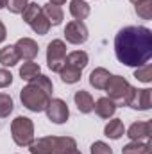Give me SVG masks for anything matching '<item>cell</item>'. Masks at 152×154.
<instances>
[{"mask_svg":"<svg viewBox=\"0 0 152 154\" xmlns=\"http://www.w3.org/2000/svg\"><path fill=\"white\" fill-rule=\"evenodd\" d=\"M91 13V7L86 0H70V14L74 16V20H86Z\"/></svg>","mask_w":152,"mask_h":154,"instance_id":"ac0fdd59","label":"cell"},{"mask_svg":"<svg viewBox=\"0 0 152 154\" xmlns=\"http://www.w3.org/2000/svg\"><path fill=\"white\" fill-rule=\"evenodd\" d=\"M13 84V74L7 68H0V88H7Z\"/></svg>","mask_w":152,"mask_h":154,"instance_id":"1f68e13d","label":"cell"},{"mask_svg":"<svg viewBox=\"0 0 152 154\" xmlns=\"http://www.w3.org/2000/svg\"><path fill=\"white\" fill-rule=\"evenodd\" d=\"M45 113L48 116V120L52 124H65L70 116V109H68V104L63 100V99H50L48 106L45 108Z\"/></svg>","mask_w":152,"mask_h":154,"instance_id":"8992f818","label":"cell"},{"mask_svg":"<svg viewBox=\"0 0 152 154\" xmlns=\"http://www.w3.org/2000/svg\"><path fill=\"white\" fill-rule=\"evenodd\" d=\"M20 61V56H18V50L14 45H5L0 48V63L4 68H11V66H16Z\"/></svg>","mask_w":152,"mask_h":154,"instance_id":"9a60e30c","label":"cell"},{"mask_svg":"<svg viewBox=\"0 0 152 154\" xmlns=\"http://www.w3.org/2000/svg\"><path fill=\"white\" fill-rule=\"evenodd\" d=\"M129 2H132V4H138V2H141V0H129Z\"/></svg>","mask_w":152,"mask_h":154,"instance_id":"8d00e7d4","label":"cell"},{"mask_svg":"<svg viewBox=\"0 0 152 154\" xmlns=\"http://www.w3.org/2000/svg\"><path fill=\"white\" fill-rule=\"evenodd\" d=\"M152 131L150 122H134L129 125V129L125 131V136H129L132 142H141V140H149Z\"/></svg>","mask_w":152,"mask_h":154,"instance_id":"8fae6325","label":"cell"},{"mask_svg":"<svg viewBox=\"0 0 152 154\" xmlns=\"http://www.w3.org/2000/svg\"><path fill=\"white\" fill-rule=\"evenodd\" d=\"M27 4H29V0H7L5 7H7L13 14H22L23 9L27 7Z\"/></svg>","mask_w":152,"mask_h":154,"instance_id":"f546056e","label":"cell"},{"mask_svg":"<svg viewBox=\"0 0 152 154\" xmlns=\"http://www.w3.org/2000/svg\"><path fill=\"white\" fill-rule=\"evenodd\" d=\"M104 134H106L108 138H111V140H120V138L125 134V125H123V122H122L120 118L109 120V122L106 124V127H104Z\"/></svg>","mask_w":152,"mask_h":154,"instance_id":"ffe728a7","label":"cell"},{"mask_svg":"<svg viewBox=\"0 0 152 154\" xmlns=\"http://www.w3.org/2000/svg\"><path fill=\"white\" fill-rule=\"evenodd\" d=\"M14 47H16V50H18L20 59H25V61H32L39 52L38 43L32 38H20L14 43Z\"/></svg>","mask_w":152,"mask_h":154,"instance_id":"30bf717a","label":"cell"},{"mask_svg":"<svg viewBox=\"0 0 152 154\" xmlns=\"http://www.w3.org/2000/svg\"><path fill=\"white\" fill-rule=\"evenodd\" d=\"M50 99H52V97H50L48 93H45L43 90L36 88V86L31 84V82L20 90V100H22V104H23L29 111H32V113H41V111H45V108L48 106Z\"/></svg>","mask_w":152,"mask_h":154,"instance_id":"7a4b0ae2","label":"cell"},{"mask_svg":"<svg viewBox=\"0 0 152 154\" xmlns=\"http://www.w3.org/2000/svg\"><path fill=\"white\" fill-rule=\"evenodd\" d=\"M88 27L84 25V22H79V20H72L66 23L65 27V38L68 43L72 45H82L88 41Z\"/></svg>","mask_w":152,"mask_h":154,"instance_id":"ba28073f","label":"cell"},{"mask_svg":"<svg viewBox=\"0 0 152 154\" xmlns=\"http://www.w3.org/2000/svg\"><path fill=\"white\" fill-rule=\"evenodd\" d=\"M31 25V29L36 32V34H39V36H45L48 31H50V23H48V20L45 18V14L43 13H39L38 16L29 23Z\"/></svg>","mask_w":152,"mask_h":154,"instance_id":"603a6c76","label":"cell"},{"mask_svg":"<svg viewBox=\"0 0 152 154\" xmlns=\"http://www.w3.org/2000/svg\"><path fill=\"white\" fill-rule=\"evenodd\" d=\"M134 11L141 20H150L152 18V0H141L134 4Z\"/></svg>","mask_w":152,"mask_h":154,"instance_id":"4316f807","label":"cell"},{"mask_svg":"<svg viewBox=\"0 0 152 154\" xmlns=\"http://www.w3.org/2000/svg\"><path fill=\"white\" fill-rule=\"evenodd\" d=\"M14 109V102L9 93H0V118H7Z\"/></svg>","mask_w":152,"mask_h":154,"instance_id":"d4e9b609","label":"cell"},{"mask_svg":"<svg viewBox=\"0 0 152 154\" xmlns=\"http://www.w3.org/2000/svg\"><path fill=\"white\" fill-rule=\"evenodd\" d=\"M114 56L125 65L138 68L152 57V31L143 25H129L114 36Z\"/></svg>","mask_w":152,"mask_h":154,"instance_id":"6da1fadb","label":"cell"},{"mask_svg":"<svg viewBox=\"0 0 152 154\" xmlns=\"http://www.w3.org/2000/svg\"><path fill=\"white\" fill-rule=\"evenodd\" d=\"M57 74H59L61 81H63L65 84H75V82L81 81V77H82V70L74 68V66H70V65H65Z\"/></svg>","mask_w":152,"mask_h":154,"instance_id":"44dd1931","label":"cell"},{"mask_svg":"<svg viewBox=\"0 0 152 154\" xmlns=\"http://www.w3.org/2000/svg\"><path fill=\"white\" fill-rule=\"evenodd\" d=\"M11 136L18 147H29L34 142V124L27 116H16L11 122Z\"/></svg>","mask_w":152,"mask_h":154,"instance_id":"3957f363","label":"cell"},{"mask_svg":"<svg viewBox=\"0 0 152 154\" xmlns=\"http://www.w3.org/2000/svg\"><path fill=\"white\" fill-rule=\"evenodd\" d=\"M41 13L45 14V18L48 20V23H50V27L54 25H61L63 23V18H65V13H63V9L59 7V5H54V4H45L43 7H41Z\"/></svg>","mask_w":152,"mask_h":154,"instance_id":"5bb4252c","label":"cell"},{"mask_svg":"<svg viewBox=\"0 0 152 154\" xmlns=\"http://www.w3.org/2000/svg\"><path fill=\"white\" fill-rule=\"evenodd\" d=\"M31 154H56L57 151V136H43L34 140L29 145Z\"/></svg>","mask_w":152,"mask_h":154,"instance_id":"9c48e42d","label":"cell"},{"mask_svg":"<svg viewBox=\"0 0 152 154\" xmlns=\"http://www.w3.org/2000/svg\"><path fill=\"white\" fill-rule=\"evenodd\" d=\"M29 82H31V84H34L36 88H39V90H43L45 93H48V95L52 97V91H54V84H52V81H50V79H48L47 75L39 74V75H36L34 79H31Z\"/></svg>","mask_w":152,"mask_h":154,"instance_id":"cb8c5ba5","label":"cell"},{"mask_svg":"<svg viewBox=\"0 0 152 154\" xmlns=\"http://www.w3.org/2000/svg\"><path fill=\"white\" fill-rule=\"evenodd\" d=\"M90 154H113V149H111L106 142L99 140V142L91 143V147H90Z\"/></svg>","mask_w":152,"mask_h":154,"instance_id":"4dcf8cb0","label":"cell"},{"mask_svg":"<svg viewBox=\"0 0 152 154\" xmlns=\"http://www.w3.org/2000/svg\"><path fill=\"white\" fill-rule=\"evenodd\" d=\"M88 63H90V56L84 50H74V52L66 54V59H65V65H70L79 70H84L88 66Z\"/></svg>","mask_w":152,"mask_h":154,"instance_id":"d6986e66","label":"cell"},{"mask_svg":"<svg viewBox=\"0 0 152 154\" xmlns=\"http://www.w3.org/2000/svg\"><path fill=\"white\" fill-rule=\"evenodd\" d=\"M131 84H129V81L125 79V77L122 75H111L109 77V81H108V84H106V93H108V97L114 100L116 104H125V99L129 97V93H131Z\"/></svg>","mask_w":152,"mask_h":154,"instance_id":"277c9868","label":"cell"},{"mask_svg":"<svg viewBox=\"0 0 152 154\" xmlns=\"http://www.w3.org/2000/svg\"><path fill=\"white\" fill-rule=\"evenodd\" d=\"M5 4H7V0H0V9H4V7H5Z\"/></svg>","mask_w":152,"mask_h":154,"instance_id":"d590c367","label":"cell"},{"mask_svg":"<svg viewBox=\"0 0 152 154\" xmlns=\"http://www.w3.org/2000/svg\"><path fill=\"white\" fill-rule=\"evenodd\" d=\"M39 13H41V5H39L38 2H29L27 4V7L23 9V13H22V20L29 25L36 16H38Z\"/></svg>","mask_w":152,"mask_h":154,"instance_id":"484cf974","label":"cell"},{"mask_svg":"<svg viewBox=\"0 0 152 154\" xmlns=\"http://www.w3.org/2000/svg\"><path fill=\"white\" fill-rule=\"evenodd\" d=\"M111 75H113V74H109V70H108V68L99 66V68L91 70V74H90V84H91L95 90H104Z\"/></svg>","mask_w":152,"mask_h":154,"instance_id":"e0dca14e","label":"cell"},{"mask_svg":"<svg viewBox=\"0 0 152 154\" xmlns=\"http://www.w3.org/2000/svg\"><path fill=\"white\" fill-rule=\"evenodd\" d=\"M50 4H54V5H63V4H66V0H50Z\"/></svg>","mask_w":152,"mask_h":154,"instance_id":"836d02e7","label":"cell"},{"mask_svg":"<svg viewBox=\"0 0 152 154\" xmlns=\"http://www.w3.org/2000/svg\"><path fill=\"white\" fill-rule=\"evenodd\" d=\"M7 38V31H5V25H4V22L0 20V43H4Z\"/></svg>","mask_w":152,"mask_h":154,"instance_id":"d6a6232c","label":"cell"},{"mask_svg":"<svg viewBox=\"0 0 152 154\" xmlns=\"http://www.w3.org/2000/svg\"><path fill=\"white\" fill-rule=\"evenodd\" d=\"M116 108H118L116 102L111 100L109 97H100L93 104V111L100 116V118H111L116 113Z\"/></svg>","mask_w":152,"mask_h":154,"instance_id":"7c38bea8","label":"cell"},{"mask_svg":"<svg viewBox=\"0 0 152 154\" xmlns=\"http://www.w3.org/2000/svg\"><path fill=\"white\" fill-rule=\"evenodd\" d=\"M65 154H82L79 149H72V151H68V152H65Z\"/></svg>","mask_w":152,"mask_h":154,"instance_id":"e575fe53","label":"cell"},{"mask_svg":"<svg viewBox=\"0 0 152 154\" xmlns=\"http://www.w3.org/2000/svg\"><path fill=\"white\" fill-rule=\"evenodd\" d=\"M74 102H75L77 109H79L81 113H84V115H88V113L93 111V104H95V100H93L91 93L86 91V90H79V91H75V95H74Z\"/></svg>","mask_w":152,"mask_h":154,"instance_id":"4fadbf2b","label":"cell"},{"mask_svg":"<svg viewBox=\"0 0 152 154\" xmlns=\"http://www.w3.org/2000/svg\"><path fill=\"white\" fill-rule=\"evenodd\" d=\"M41 74V66H39L38 63H34V61H25L22 66H20V77L23 79V81H31V79H34L36 75Z\"/></svg>","mask_w":152,"mask_h":154,"instance_id":"7402d4cb","label":"cell"},{"mask_svg":"<svg viewBox=\"0 0 152 154\" xmlns=\"http://www.w3.org/2000/svg\"><path fill=\"white\" fill-rule=\"evenodd\" d=\"M66 59V43L63 39H52L47 47V66L52 72H59L65 66Z\"/></svg>","mask_w":152,"mask_h":154,"instance_id":"5b68a950","label":"cell"},{"mask_svg":"<svg viewBox=\"0 0 152 154\" xmlns=\"http://www.w3.org/2000/svg\"><path fill=\"white\" fill-rule=\"evenodd\" d=\"M72 149H77V142L72 136H57V151L56 154H65Z\"/></svg>","mask_w":152,"mask_h":154,"instance_id":"83f0119b","label":"cell"},{"mask_svg":"<svg viewBox=\"0 0 152 154\" xmlns=\"http://www.w3.org/2000/svg\"><path fill=\"white\" fill-rule=\"evenodd\" d=\"M122 154H152V143L149 140H138V142H129L127 145L122 147Z\"/></svg>","mask_w":152,"mask_h":154,"instance_id":"2e32d148","label":"cell"},{"mask_svg":"<svg viewBox=\"0 0 152 154\" xmlns=\"http://www.w3.org/2000/svg\"><path fill=\"white\" fill-rule=\"evenodd\" d=\"M129 108L136 109V111H149L152 108L150 104V90L149 88H131V95L127 99V104Z\"/></svg>","mask_w":152,"mask_h":154,"instance_id":"52a82bcc","label":"cell"},{"mask_svg":"<svg viewBox=\"0 0 152 154\" xmlns=\"http://www.w3.org/2000/svg\"><path fill=\"white\" fill-rule=\"evenodd\" d=\"M134 77H136L138 81L145 82V84H150L152 82V66H150V63H145V65L138 66V68L134 70Z\"/></svg>","mask_w":152,"mask_h":154,"instance_id":"f1b7e54d","label":"cell"}]
</instances>
